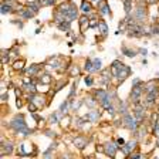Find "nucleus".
Listing matches in <instances>:
<instances>
[{"instance_id": "f257e3e1", "label": "nucleus", "mask_w": 159, "mask_h": 159, "mask_svg": "<svg viewBox=\"0 0 159 159\" xmlns=\"http://www.w3.org/2000/svg\"><path fill=\"white\" fill-rule=\"evenodd\" d=\"M10 125H11V128H14L16 131H21V129H26V128H27V124L24 122L23 117H17V118L11 119Z\"/></svg>"}, {"instance_id": "f03ea898", "label": "nucleus", "mask_w": 159, "mask_h": 159, "mask_svg": "<svg viewBox=\"0 0 159 159\" xmlns=\"http://www.w3.org/2000/svg\"><path fill=\"white\" fill-rule=\"evenodd\" d=\"M136 119L135 117H131L129 114H125V118H124V124H125V126L128 128V129H131V131H135L136 129Z\"/></svg>"}, {"instance_id": "7ed1b4c3", "label": "nucleus", "mask_w": 159, "mask_h": 159, "mask_svg": "<svg viewBox=\"0 0 159 159\" xmlns=\"http://www.w3.org/2000/svg\"><path fill=\"white\" fill-rule=\"evenodd\" d=\"M90 27V17L88 16H81L80 17V31L81 33H85V30Z\"/></svg>"}, {"instance_id": "20e7f679", "label": "nucleus", "mask_w": 159, "mask_h": 159, "mask_svg": "<svg viewBox=\"0 0 159 159\" xmlns=\"http://www.w3.org/2000/svg\"><path fill=\"white\" fill-rule=\"evenodd\" d=\"M117 145L115 144H112V142H108V144H105V148H104V151H105V154L108 155V156H115V154H117Z\"/></svg>"}, {"instance_id": "39448f33", "label": "nucleus", "mask_w": 159, "mask_h": 159, "mask_svg": "<svg viewBox=\"0 0 159 159\" xmlns=\"http://www.w3.org/2000/svg\"><path fill=\"white\" fill-rule=\"evenodd\" d=\"M91 9H92V3H91V1H88V0H82V1H81L80 10H81L84 14H88V13L91 11Z\"/></svg>"}, {"instance_id": "423d86ee", "label": "nucleus", "mask_w": 159, "mask_h": 159, "mask_svg": "<svg viewBox=\"0 0 159 159\" xmlns=\"http://www.w3.org/2000/svg\"><path fill=\"white\" fill-rule=\"evenodd\" d=\"M135 146H136V142H135V141H132V142H128L126 145H124V146L121 148V151H122L125 155H129V154H131V151H134V149H135Z\"/></svg>"}, {"instance_id": "0eeeda50", "label": "nucleus", "mask_w": 159, "mask_h": 159, "mask_svg": "<svg viewBox=\"0 0 159 159\" xmlns=\"http://www.w3.org/2000/svg\"><path fill=\"white\" fill-rule=\"evenodd\" d=\"M73 142H74V145L78 148V149H84L85 146H87V139H84V138H81V136H77V138H74L73 139Z\"/></svg>"}, {"instance_id": "6e6552de", "label": "nucleus", "mask_w": 159, "mask_h": 159, "mask_svg": "<svg viewBox=\"0 0 159 159\" xmlns=\"http://www.w3.org/2000/svg\"><path fill=\"white\" fill-rule=\"evenodd\" d=\"M98 6H100V10H101V14H102V16H110V14H111L110 6L107 4V1H105V0H102Z\"/></svg>"}, {"instance_id": "1a4fd4ad", "label": "nucleus", "mask_w": 159, "mask_h": 159, "mask_svg": "<svg viewBox=\"0 0 159 159\" xmlns=\"http://www.w3.org/2000/svg\"><path fill=\"white\" fill-rule=\"evenodd\" d=\"M145 17H146L145 7H144V6H139V7H136V10H135V19H136V20H144Z\"/></svg>"}, {"instance_id": "9d476101", "label": "nucleus", "mask_w": 159, "mask_h": 159, "mask_svg": "<svg viewBox=\"0 0 159 159\" xmlns=\"http://www.w3.org/2000/svg\"><path fill=\"white\" fill-rule=\"evenodd\" d=\"M95 95H97V98H98V101H100V102H101V104H102V102H104V101H105V100H108V98H110V97H108V94H107V91H105V90H98V91H97V94H95Z\"/></svg>"}, {"instance_id": "9b49d317", "label": "nucleus", "mask_w": 159, "mask_h": 159, "mask_svg": "<svg viewBox=\"0 0 159 159\" xmlns=\"http://www.w3.org/2000/svg\"><path fill=\"white\" fill-rule=\"evenodd\" d=\"M129 74H131V70H129V67H126V65H122V68L119 70L118 78L119 80H124V78H126Z\"/></svg>"}, {"instance_id": "f8f14e48", "label": "nucleus", "mask_w": 159, "mask_h": 159, "mask_svg": "<svg viewBox=\"0 0 159 159\" xmlns=\"http://www.w3.org/2000/svg\"><path fill=\"white\" fill-rule=\"evenodd\" d=\"M98 118H100V114H98L97 111H90V112H88V115L85 117V119H87V121H91V122L97 121Z\"/></svg>"}, {"instance_id": "ddd939ff", "label": "nucleus", "mask_w": 159, "mask_h": 159, "mask_svg": "<svg viewBox=\"0 0 159 159\" xmlns=\"http://www.w3.org/2000/svg\"><path fill=\"white\" fill-rule=\"evenodd\" d=\"M141 94H142L141 87H138V88L134 87V90H132V92H131V98H132V100H138V98L141 97Z\"/></svg>"}, {"instance_id": "4468645a", "label": "nucleus", "mask_w": 159, "mask_h": 159, "mask_svg": "<svg viewBox=\"0 0 159 159\" xmlns=\"http://www.w3.org/2000/svg\"><path fill=\"white\" fill-rule=\"evenodd\" d=\"M70 107H71V102H70L68 100H67V101H65L61 107H60V112H61V115H63V117L67 114V111H68V108H70Z\"/></svg>"}, {"instance_id": "2eb2a0df", "label": "nucleus", "mask_w": 159, "mask_h": 159, "mask_svg": "<svg viewBox=\"0 0 159 159\" xmlns=\"http://www.w3.org/2000/svg\"><path fill=\"white\" fill-rule=\"evenodd\" d=\"M124 7H125V13L129 16L132 10V0H124Z\"/></svg>"}, {"instance_id": "dca6fc26", "label": "nucleus", "mask_w": 159, "mask_h": 159, "mask_svg": "<svg viewBox=\"0 0 159 159\" xmlns=\"http://www.w3.org/2000/svg\"><path fill=\"white\" fill-rule=\"evenodd\" d=\"M98 29H100V31H101L102 34H107V33H108V26H107L105 21H100V23H98Z\"/></svg>"}, {"instance_id": "f3484780", "label": "nucleus", "mask_w": 159, "mask_h": 159, "mask_svg": "<svg viewBox=\"0 0 159 159\" xmlns=\"http://www.w3.org/2000/svg\"><path fill=\"white\" fill-rule=\"evenodd\" d=\"M57 27H58L60 30H64V31H68L71 26H70V21H63V23L57 24Z\"/></svg>"}, {"instance_id": "a211bd4d", "label": "nucleus", "mask_w": 159, "mask_h": 159, "mask_svg": "<svg viewBox=\"0 0 159 159\" xmlns=\"http://www.w3.org/2000/svg\"><path fill=\"white\" fill-rule=\"evenodd\" d=\"M24 67V60H17L16 63H13V68L14 70H21Z\"/></svg>"}, {"instance_id": "6ab92c4d", "label": "nucleus", "mask_w": 159, "mask_h": 159, "mask_svg": "<svg viewBox=\"0 0 159 159\" xmlns=\"http://www.w3.org/2000/svg\"><path fill=\"white\" fill-rule=\"evenodd\" d=\"M0 10H1V13H3V14H6V13L11 11V10H13V7H11V6H9V4H4V3H1V7H0Z\"/></svg>"}, {"instance_id": "aec40b11", "label": "nucleus", "mask_w": 159, "mask_h": 159, "mask_svg": "<svg viewBox=\"0 0 159 159\" xmlns=\"http://www.w3.org/2000/svg\"><path fill=\"white\" fill-rule=\"evenodd\" d=\"M71 77H77L80 75V68L78 67H73V70H70V73H68Z\"/></svg>"}, {"instance_id": "412c9836", "label": "nucleus", "mask_w": 159, "mask_h": 159, "mask_svg": "<svg viewBox=\"0 0 159 159\" xmlns=\"http://www.w3.org/2000/svg\"><path fill=\"white\" fill-rule=\"evenodd\" d=\"M50 82H51V77L48 74H44L41 77V84H50Z\"/></svg>"}, {"instance_id": "4be33fe9", "label": "nucleus", "mask_w": 159, "mask_h": 159, "mask_svg": "<svg viewBox=\"0 0 159 159\" xmlns=\"http://www.w3.org/2000/svg\"><path fill=\"white\" fill-rule=\"evenodd\" d=\"M37 67H39V65H31L30 70H26V74H30V75H31V74H36V71L39 70Z\"/></svg>"}, {"instance_id": "5701e85b", "label": "nucleus", "mask_w": 159, "mask_h": 159, "mask_svg": "<svg viewBox=\"0 0 159 159\" xmlns=\"http://www.w3.org/2000/svg\"><path fill=\"white\" fill-rule=\"evenodd\" d=\"M122 51H124V54H126V55H129V57H135V53H134V51H129V50H126V48H124Z\"/></svg>"}, {"instance_id": "b1692460", "label": "nucleus", "mask_w": 159, "mask_h": 159, "mask_svg": "<svg viewBox=\"0 0 159 159\" xmlns=\"http://www.w3.org/2000/svg\"><path fill=\"white\" fill-rule=\"evenodd\" d=\"M85 84H87V85H92V84H94V81H92L91 77H87V78H85Z\"/></svg>"}, {"instance_id": "393cba45", "label": "nucleus", "mask_w": 159, "mask_h": 159, "mask_svg": "<svg viewBox=\"0 0 159 159\" xmlns=\"http://www.w3.org/2000/svg\"><path fill=\"white\" fill-rule=\"evenodd\" d=\"M87 105H88V107H91V108H92V107H94V105H95V104H94V100H88V102H87Z\"/></svg>"}, {"instance_id": "a878e982", "label": "nucleus", "mask_w": 159, "mask_h": 159, "mask_svg": "<svg viewBox=\"0 0 159 159\" xmlns=\"http://www.w3.org/2000/svg\"><path fill=\"white\" fill-rule=\"evenodd\" d=\"M36 108H37V107H36L34 104H30V105H29V110H30L31 112H33V111H36Z\"/></svg>"}, {"instance_id": "bb28decb", "label": "nucleus", "mask_w": 159, "mask_h": 159, "mask_svg": "<svg viewBox=\"0 0 159 159\" xmlns=\"http://www.w3.org/2000/svg\"><path fill=\"white\" fill-rule=\"evenodd\" d=\"M88 1H91L92 4H100V3H101L102 0H88Z\"/></svg>"}, {"instance_id": "cd10ccee", "label": "nucleus", "mask_w": 159, "mask_h": 159, "mask_svg": "<svg viewBox=\"0 0 159 159\" xmlns=\"http://www.w3.org/2000/svg\"><path fill=\"white\" fill-rule=\"evenodd\" d=\"M17 107H19V108L21 107V101H20V98H17Z\"/></svg>"}, {"instance_id": "c85d7f7f", "label": "nucleus", "mask_w": 159, "mask_h": 159, "mask_svg": "<svg viewBox=\"0 0 159 159\" xmlns=\"http://www.w3.org/2000/svg\"><path fill=\"white\" fill-rule=\"evenodd\" d=\"M16 95H17V97H20V95H21V92H20V90H16Z\"/></svg>"}, {"instance_id": "c756f323", "label": "nucleus", "mask_w": 159, "mask_h": 159, "mask_svg": "<svg viewBox=\"0 0 159 159\" xmlns=\"http://www.w3.org/2000/svg\"><path fill=\"white\" fill-rule=\"evenodd\" d=\"M148 1H149V3H155L156 0H148Z\"/></svg>"}]
</instances>
